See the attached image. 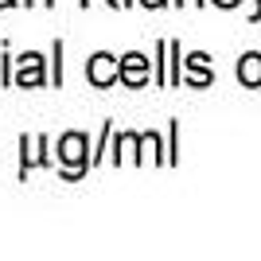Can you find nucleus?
Here are the masks:
<instances>
[{
	"label": "nucleus",
	"instance_id": "2",
	"mask_svg": "<svg viewBox=\"0 0 261 261\" xmlns=\"http://www.w3.org/2000/svg\"><path fill=\"white\" fill-rule=\"evenodd\" d=\"M90 82L94 86H113V78H121V63H113V55H106V51H98L94 59H90Z\"/></svg>",
	"mask_w": 261,
	"mask_h": 261
},
{
	"label": "nucleus",
	"instance_id": "3",
	"mask_svg": "<svg viewBox=\"0 0 261 261\" xmlns=\"http://www.w3.org/2000/svg\"><path fill=\"white\" fill-rule=\"evenodd\" d=\"M144 78H148V59L144 55H125L121 59V82H129V86H144Z\"/></svg>",
	"mask_w": 261,
	"mask_h": 261
},
{
	"label": "nucleus",
	"instance_id": "6",
	"mask_svg": "<svg viewBox=\"0 0 261 261\" xmlns=\"http://www.w3.org/2000/svg\"><path fill=\"white\" fill-rule=\"evenodd\" d=\"M23 148H28V156H23V172L47 160V156H43V137H28V141H23Z\"/></svg>",
	"mask_w": 261,
	"mask_h": 261
},
{
	"label": "nucleus",
	"instance_id": "5",
	"mask_svg": "<svg viewBox=\"0 0 261 261\" xmlns=\"http://www.w3.org/2000/svg\"><path fill=\"white\" fill-rule=\"evenodd\" d=\"M238 78L246 86H261V55H246L238 63Z\"/></svg>",
	"mask_w": 261,
	"mask_h": 261
},
{
	"label": "nucleus",
	"instance_id": "9",
	"mask_svg": "<svg viewBox=\"0 0 261 261\" xmlns=\"http://www.w3.org/2000/svg\"><path fill=\"white\" fill-rule=\"evenodd\" d=\"M141 4H148V8H160V4H164V0H141Z\"/></svg>",
	"mask_w": 261,
	"mask_h": 261
},
{
	"label": "nucleus",
	"instance_id": "4",
	"mask_svg": "<svg viewBox=\"0 0 261 261\" xmlns=\"http://www.w3.org/2000/svg\"><path fill=\"white\" fill-rule=\"evenodd\" d=\"M39 63H43L39 55H23L20 66H16V82H20V86H39V82H43V70H39Z\"/></svg>",
	"mask_w": 261,
	"mask_h": 261
},
{
	"label": "nucleus",
	"instance_id": "8",
	"mask_svg": "<svg viewBox=\"0 0 261 261\" xmlns=\"http://www.w3.org/2000/svg\"><path fill=\"white\" fill-rule=\"evenodd\" d=\"M215 4H222V8H234V4H238V0H215Z\"/></svg>",
	"mask_w": 261,
	"mask_h": 261
},
{
	"label": "nucleus",
	"instance_id": "10",
	"mask_svg": "<svg viewBox=\"0 0 261 261\" xmlns=\"http://www.w3.org/2000/svg\"><path fill=\"white\" fill-rule=\"evenodd\" d=\"M12 4H16V0H0V8H12Z\"/></svg>",
	"mask_w": 261,
	"mask_h": 261
},
{
	"label": "nucleus",
	"instance_id": "11",
	"mask_svg": "<svg viewBox=\"0 0 261 261\" xmlns=\"http://www.w3.org/2000/svg\"><path fill=\"white\" fill-rule=\"evenodd\" d=\"M28 4H51V0H28Z\"/></svg>",
	"mask_w": 261,
	"mask_h": 261
},
{
	"label": "nucleus",
	"instance_id": "7",
	"mask_svg": "<svg viewBox=\"0 0 261 261\" xmlns=\"http://www.w3.org/2000/svg\"><path fill=\"white\" fill-rule=\"evenodd\" d=\"M187 66H191V82H195V86L211 82V66H207V55H191V59H187Z\"/></svg>",
	"mask_w": 261,
	"mask_h": 261
},
{
	"label": "nucleus",
	"instance_id": "1",
	"mask_svg": "<svg viewBox=\"0 0 261 261\" xmlns=\"http://www.w3.org/2000/svg\"><path fill=\"white\" fill-rule=\"evenodd\" d=\"M59 160L66 164V175H82V172H86V164H90L86 137H82V133H66L63 141H59Z\"/></svg>",
	"mask_w": 261,
	"mask_h": 261
}]
</instances>
